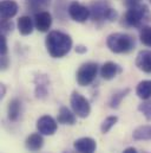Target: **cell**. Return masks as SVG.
Returning a JSON list of instances; mask_svg holds the SVG:
<instances>
[{"mask_svg":"<svg viewBox=\"0 0 151 153\" xmlns=\"http://www.w3.org/2000/svg\"><path fill=\"white\" fill-rule=\"evenodd\" d=\"M150 20V12L147 5H138L136 7H131L125 13V23L129 26L139 27L142 24L148 23Z\"/></svg>","mask_w":151,"mask_h":153,"instance_id":"3","label":"cell"},{"mask_svg":"<svg viewBox=\"0 0 151 153\" xmlns=\"http://www.w3.org/2000/svg\"><path fill=\"white\" fill-rule=\"evenodd\" d=\"M136 65L139 70L151 74V51L142 50L136 57Z\"/></svg>","mask_w":151,"mask_h":153,"instance_id":"12","label":"cell"},{"mask_svg":"<svg viewBox=\"0 0 151 153\" xmlns=\"http://www.w3.org/2000/svg\"><path fill=\"white\" fill-rule=\"evenodd\" d=\"M58 128L57 121L48 115H44L39 117L37 121V129L38 132L43 135H53Z\"/></svg>","mask_w":151,"mask_h":153,"instance_id":"6","label":"cell"},{"mask_svg":"<svg viewBox=\"0 0 151 153\" xmlns=\"http://www.w3.org/2000/svg\"><path fill=\"white\" fill-rule=\"evenodd\" d=\"M57 121L62 125H73L76 122V115L67 107H62L57 116Z\"/></svg>","mask_w":151,"mask_h":153,"instance_id":"16","label":"cell"},{"mask_svg":"<svg viewBox=\"0 0 151 153\" xmlns=\"http://www.w3.org/2000/svg\"><path fill=\"white\" fill-rule=\"evenodd\" d=\"M106 45L114 53H126L130 52L135 46V39L128 33L117 32L110 35L106 39Z\"/></svg>","mask_w":151,"mask_h":153,"instance_id":"2","label":"cell"},{"mask_svg":"<svg viewBox=\"0 0 151 153\" xmlns=\"http://www.w3.org/2000/svg\"><path fill=\"white\" fill-rule=\"evenodd\" d=\"M48 91V82L47 78L44 76L36 77V95L37 97H45Z\"/></svg>","mask_w":151,"mask_h":153,"instance_id":"19","label":"cell"},{"mask_svg":"<svg viewBox=\"0 0 151 153\" xmlns=\"http://www.w3.org/2000/svg\"><path fill=\"white\" fill-rule=\"evenodd\" d=\"M52 25V17L46 11H40L34 16V26L40 32H47Z\"/></svg>","mask_w":151,"mask_h":153,"instance_id":"10","label":"cell"},{"mask_svg":"<svg viewBox=\"0 0 151 153\" xmlns=\"http://www.w3.org/2000/svg\"><path fill=\"white\" fill-rule=\"evenodd\" d=\"M122 153H138V152H137V150L133 149V147H128V149H125Z\"/></svg>","mask_w":151,"mask_h":153,"instance_id":"28","label":"cell"},{"mask_svg":"<svg viewBox=\"0 0 151 153\" xmlns=\"http://www.w3.org/2000/svg\"><path fill=\"white\" fill-rule=\"evenodd\" d=\"M141 1H142V0H125V6H126L128 8L136 7V6L141 5Z\"/></svg>","mask_w":151,"mask_h":153,"instance_id":"27","label":"cell"},{"mask_svg":"<svg viewBox=\"0 0 151 153\" xmlns=\"http://www.w3.org/2000/svg\"><path fill=\"white\" fill-rule=\"evenodd\" d=\"M21 112V102L18 99H13L10 101L7 107V115L11 121H17Z\"/></svg>","mask_w":151,"mask_h":153,"instance_id":"17","label":"cell"},{"mask_svg":"<svg viewBox=\"0 0 151 153\" xmlns=\"http://www.w3.org/2000/svg\"><path fill=\"white\" fill-rule=\"evenodd\" d=\"M73 147L78 153H95L97 150V143L92 138L84 137L76 140Z\"/></svg>","mask_w":151,"mask_h":153,"instance_id":"8","label":"cell"},{"mask_svg":"<svg viewBox=\"0 0 151 153\" xmlns=\"http://www.w3.org/2000/svg\"><path fill=\"white\" fill-rule=\"evenodd\" d=\"M150 2H151V0H150Z\"/></svg>","mask_w":151,"mask_h":153,"instance_id":"30","label":"cell"},{"mask_svg":"<svg viewBox=\"0 0 151 153\" xmlns=\"http://www.w3.org/2000/svg\"><path fill=\"white\" fill-rule=\"evenodd\" d=\"M98 73V65L97 63L93 62H87L84 63L77 71V82L79 85L81 87H86L90 85L93 79L97 76Z\"/></svg>","mask_w":151,"mask_h":153,"instance_id":"4","label":"cell"},{"mask_svg":"<svg viewBox=\"0 0 151 153\" xmlns=\"http://www.w3.org/2000/svg\"><path fill=\"white\" fill-rule=\"evenodd\" d=\"M64 153H78L77 151L76 152H73V151H66V152H64Z\"/></svg>","mask_w":151,"mask_h":153,"instance_id":"29","label":"cell"},{"mask_svg":"<svg viewBox=\"0 0 151 153\" xmlns=\"http://www.w3.org/2000/svg\"><path fill=\"white\" fill-rule=\"evenodd\" d=\"M118 73H120V68L113 62H106L100 68V76L104 79H108V81L114 78Z\"/></svg>","mask_w":151,"mask_h":153,"instance_id":"14","label":"cell"},{"mask_svg":"<svg viewBox=\"0 0 151 153\" xmlns=\"http://www.w3.org/2000/svg\"><path fill=\"white\" fill-rule=\"evenodd\" d=\"M138 111L142 112L143 115L148 119V120H151V100H145V102L141 103L139 107H138Z\"/></svg>","mask_w":151,"mask_h":153,"instance_id":"24","label":"cell"},{"mask_svg":"<svg viewBox=\"0 0 151 153\" xmlns=\"http://www.w3.org/2000/svg\"><path fill=\"white\" fill-rule=\"evenodd\" d=\"M18 12V4L13 0H2L0 4V16L2 20H10Z\"/></svg>","mask_w":151,"mask_h":153,"instance_id":"11","label":"cell"},{"mask_svg":"<svg viewBox=\"0 0 151 153\" xmlns=\"http://www.w3.org/2000/svg\"><path fill=\"white\" fill-rule=\"evenodd\" d=\"M70 102H71L72 111L77 116H79L81 119L89 116L90 112H91V106H90L89 101L83 95H80L77 91H73L72 95H71Z\"/></svg>","mask_w":151,"mask_h":153,"instance_id":"5","label":"cell"},{"mask_svg":"<svg viewBox=\"0 0 151 153\" xmlns=\"http://www.w3.org/2000/svg\"><path fill=\"white\" fill-rule=\"evenodd\" d=\"M136 94L138 95L139 99L142 100H149L151 99V81L150 79H145L138 83L137 89H136Z\"/></svg>","mask_w":151,"mask_h":153,"instance_id":"18","label":"cell"},{"mask_svg":"<svg viewBox=\"0 0 151 153\" xmlns=\"http://www.w3.org/2000/svg\"><path fill=\"white\" fill-rule=\"evenodd\" d=\"M128 93H129V89H125V90H122V91L114 94L112 96V99H111V101H110V107H111V108H118V106H119L122 99L125 97Z\"/></svg>","mask_w":151,"mask_h":153,"instance_id":"23","label":"cell"},{"mask_svg":"<svg viewBox=\"0 0 151 153\" xmlns=\"http://www.w3.org/2000/svg\"><path fill=\"white\" fill-rule=\"evenodd\" d=\"M132 137L135 140H151V126H139L137 127Z\"/></svg>","mask_w":151,"mask_h":153,"instance_id":"20","label":"cell"},{"mask_svg":"<svg viewBox=\"0 0 151 153\" xmlns=\"http://www.w3.org/2000/svg\"><path fill=\"white\" fill-rule=\"evenodd\" d=\"M46 49L53 58H62L66 56L72 48V39L62 31H51L45 40Z\"/></svg>","mask_w":151,"mask_h":153,"instance_id":"1","label":"cell"},{"mask_svg":"<svg viewBox=\"0 0 151 153\" xmlns=\"http://www.w3.org/2000/svg\"><path fill=\"white\" fill-rule=\"evenodd\" d=\"M13 30V23L11 20H2L1 22V33L5 36L8 32H12Z\"/></svg>","mask_w":151,"mask_h":153,"instance_id":"25","label":"cell"},{"mask_svg":"<svg viewBox=\"0 0 151 153\" xmlns=\"http://www.w3.org/2000/svg\"><path fill=\"white\" fill-rule=\"evenodd\" d=\"M109 4L104 0H96L90 6V16L93 20H102L105 19L106 12L109 10Z\"/></svg>","mask_w":151,"mask_h":153,"instance_id":"9","label":"cell"},{"mask_svg":"<svg viewBox=\"0 0 151 153\" xmlns=\"http://www.w3.org/2000/svg\"><path fill=\"white\" fill-rule=\"evenodd\" d=\"M139 38H141V42L151 48V26H143L141 32H139Z\"/></svg>","mask_w":151,"mask_h":153,"instance_id":"22","label":"cell"},{"mask_svg":"<svg viewBox=\"0 0 151 153\" xmlns=\"http://www.w3.org/2000/svg\"><path fill=\"white\" fill-rule=\"evenodd\" d=\"M69 14L75 22L84 23L90 17V8H87L86 6H84L77 1H73L69 6Z\"/></svg>","mask_w":151,"mask_h":153,"instance_id":"7","label":"cell"},{"mask_svg":"<svg viewBox=\"0 0 151 153\" xmlns=\"http://www.w3.org/2000/svg\"><path fill=\"white\" fill-rule=\"evenodd\" d=\"M33 27H36L34 23L29 16H23L18 19V30L23 36L31 35L33 32Z\"/></svg>","mask_w":151,"mask_h":153,"instance_id":"15","label":"cell"},{"mask_svg":"<svg viewBox=\"0 0 151 153\" xmlns=\"http://www.w3.org/2000/svg\"><path fill=\"white\" fill-rule=\"evenodd\" d=\"M0 51H1V56H6V53H7V43H6V37L4 35L1 36V49H0Z\"/></svg>","mask_w":151,"mask_h":153,"instance_id":"26","label":"cell"},{"mask_svg":"<svg viewBox=\"0 0 151 153\" xmlns=\"http://www.w3.org/2000/svg\"><path fill=\"white\" fill-rule=\"evenodd\" d=\"M117 121H118V117H117V116H114V115L108 116V117L102 122V125H100V131H102V133H103V134L108 133L113 126L117 123Z\"/></svg>","mask_w":151,"mask_h":153,"instance_id":"21","label":"cell"},{"mask_svg":"<svg viewBox=\"0 0 151 153\" xmlns=\"http://www.w3.org/2000/svg\"><path fill=\"white\" fill-rule=\"evenodd\" d=\"M25 146L31 152H37L39 150H41V147L44 146L43 134H40V133H32L31 135H29L26 141H25Z\"/></svg>","mask_w":151,"mask_h":153,"instance_id":"13","label":"cell"}]
</instances>
